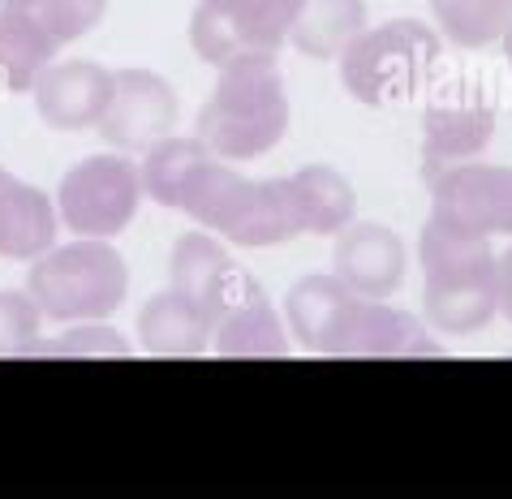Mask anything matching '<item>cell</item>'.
<instances>
[{"mask_svg":"<svg viewBox=\"0 0 512 499\" xmlns=\"http://www.w3.org/2000/svg\"><path fill=\"white\" fill-rule=\"evenodd\" d=\"M444 39L418 18H392L383 26H366L345 44L340 61V82L358 104H396L426 87L435 74Z\"/></svg>","mask_w":512,"mask_h":499,"instance_id":"cell-6","label":"cell"},{"mask_svg":"<svg viewBox=\"0 0 512 499\" xmlns=\"http://www.w3.org/2000/svg\"><path fill=\"white\" fill-rule=\"evenodd\" d=\"M431 181V220L469 237H512V168L508 164H452Z\"/></svg>","mask_w":512,"mask_h":499,"instance_id":"cell-9","label":"cell"},{"mask_svg":"<svg viewBox=\"0 0 512 499\" xmlns=\"http://www.w3.org/2000/svg\"><path fill=\"white\" fill-rule=\"evenodd\" d=\"M142 194L186 216L233 246H284L315 233L336 237L358 216V194L332 164H306L289 177H241L203 138L168 134L142 160Z\"/></svg>","mask_w":512,"mask_h":499,"instance_id":"cell-1","label":"cell"},{"mask_svg":"<svg viewBox=\"0 0 512 499\" xmlns=\"http://www.w3.org/2000/svg\"><path fill=\"white\" fill-rule=\"evenodd\" d=\"M35 108L52 130H95L112 99V69L95 61H52L35 78Z\"/></svg>","mask_w":512,"mask_h":499,"instance_id":"cell-14","label":"cell"},{"mask_svg":"<svg viewBox=\"0 0 512 499\" xmlns=\"http://www.w3.org/2000/svg\"><path fill=\"white\" fill-rule=\"evenodd\" d=\"M409 250L396 228L371 224V220H349L336 233L332 250V276H340L353 293L362 297H392L405 284Z\"/></svg>","mask_w":512,"mask_h":499,"instance_id":"cell-13","label":"cell"},{"mask_svg":"<svg viewBox=\"0 0 512 499\" xmlns=\"http://www.w3.org/2000/svg\"><path fill=\"white\" fill-rule=\"evenodd\" d=\"M358 31H366V0H302L289 39L310 61H336Z\"/></svg>","mask_w":512,"mask_h":499,"instance_id":"cell-18","label":"cell"},{"mask_svg":"<svg viewBox=\"0 0 512 499\" xmlns=\"http://www.w3.org/2000/svg\"><path fill=\"white\" fill-rule=\"evenodd\" d=\"M211 319H216L211 349L220 358H284L289 353V336H284V323L276 315L272 297L241 267H233L224 289L216 293Z\"/></svg>","mask_w":512,"mask_h":499,"instance_id":"cell-12","label":"cell"},{"mask_svg":"<svg viewBox=\"0 0 512 499\" xmlns=\"http://www.w3.org/2000/svg\"><path fill=\"white\" fill-rule=\"evenodd\" d=\"M284 315L297 345L319 358H444V345L422 319L388 306V297H362L340 276H302L284 297Z\"/></svg>","mask_w":512,"mask_h":499,"instance_id":"cell-2","label":"cell"},{"mask_svg":"<svg viewBox=\"0 0 512 499\" xmlns=\"http://www.w3.org/2000/svg\"><path fill=\"white\" fill-rule=\"evenodd\" d=\"M117 151H151L177 130V91L155 69H112V99L95 125Z\"/></svg>","mask_w":512,"mask_h":499,"instance_id":"cell-11","label":"cell"},{"mask_svg":"<svg viewBox=\"0 0 512 499\" xmlns=\"http://www.w3.org/2000/svg\"><path fill=\"white\" fill-rule=\"evenodd\" d=\"M39 22L61 39V44H74V39L91 35L99 18L108 13V0H31Z\"/></svg>","mask_w":512,"mask_h":499,"instance_id":"cell-23","label":"cell"},{"mask_svg":"<svg viewBox=\"0 0 512 499\" xmlns=\"http://www.w3.org/2000/svg\"><path fill=\"white\" fill-rule=\"evenodd\" d=\"M302 0H198L190 13V44L198 61L229 65L237 56H276L289 44Z\"/></svg>","mask_w":512,"mask_h":499,"instance_id":"cell-8","label":"cell"},{"mask_svg":"<svg viewBox=\"0 0 512 499\" xmlns=\"http://www.w3.org/2000/svg\"><path fill=\"white\" fill-rule=\"evenodd\" d=\"M233 259L229 250L216 241V233H186L173 246V259H168V289L194 297V302H203L211 310L216 302V293L224 289V280L233 272Z\"/></svg>","mask_w":512,"mask_h":499,"instance_id":"cell-19","label":"cell"},{"mask_svg":"<svg viewBox=\"0 0 512 499\" xmlns=\"http://www.w3.org/2000/svg\"><path fill=\"white\" fill-rule=\"evenodd\" d=\"M61 48L65 44L39 22L31 0H5L0 9V87L26 95Z\"/></svg>","mask_w":512,"mask_h":499,"instance_id":"cell-17","label":"cell"},{"mask_svg":"<svg viewBox=\"0 0 512 499\" xmlns=\"http://www.w3.org/2000/svg\"><path fill=\"white\" fill-rule=\"evenodd\" d=\"M422 306L444 336H469L500 310V254L491 237H469L426 220L422 241Z\"/></svg>","mask_w":512,"mask_h":499,"instance_id":"cell-4","label":"cell"},{"mask_svg":"<svg viewBox=\"0 0 512 499\" xmlns=\"http://www.w3.org/2000/svg\"><path fill=\"white\" fill-rule=\"evenodd\" d=\"M56 228H61V216L52 198L0 168V259H39L44 250H52Z\"/></svg>","mask_w":512,"mask_h":499,"instance_id":"cell-16","label":"cell"},{"mask_svg":"<svg viewBox=\"0 0 512 499\" xmlns=\"http://www.w3.org/2000/svg\"><path fill=\"white\" fill-rule=\"evenodd\" d=\"M504 61H508V69H512V26L504 31Z\"/></svg>","mask_w":512,"mask_h":499,"instance_id":"cell-25","label":"cell"},{"mask_svg":"<svg viewBox=\"0 0 512 499\" xmlns=\"http://www.w3.org/2000/svg\"><path fill=\"white\" fill-rule=\"evenodd\" d=\"M39 323L44 315L31 302V293L0 289V358H35Z\"/></svg>","mask_w":512,"mask_h":499,"instance_id":"cell-21","label":"cell"},{"mask_svg":"<svg viewBox=\"0 0 512 499\" xmlns=\"http://www.w3.org/2000/svg\"><path fill=\"white\" fill-rule=\"evenodd\" d=\"M142 173L125 155H87L56 185V216L78 237H117L134 224Z\"/></svg>","mask_w":512,"mask_h":499,"instance_id":"cell-7","label":"cell"},{"mask_svg":"<svg viewBox=\"0 0 512 499\" xmlns=\"http://www.w3.org/2000/svg\"><path fill=\"white\" fill-rule=\"evenodd\" d=\"M500 310H504V319L512 323V246L500 254Z\"/></svg>","mask_w":512,"mask_h":499,"instance_id":"cell-24","label":"cell"},{"mask_svg":"<svg viewBox=\"0 0 512 499\" xmlns=\"http://www.w3.org/2000/svg\"><path fill=\"white\" fill-rule=\"evenodd\" d=\"M26 293L52 323H95L121 310L130 293V267L104 237H78L31 259Z\"/></svg>","mask_w":512,"mask_h":499,"instance_id":"cell-5","label":"cell"},{"mask_svg":"<svg viewBox=\"0 0 512 499\" xmlns=\"http://www.w3.org/2000/svg\"><path fill=\"white\" fill-rule=\"evenodd\" d=\"M35 358H130V345H125V336L117 327H104L95 319L56 340H39Z\"/></svg>","mask_w":512,"mask_h":499,"instance_id":"cell-22","label":"cell"},{"mask_svg":"<svg viewBox=\"0 0 512 499\" xmlns=\"http://www.w3.org/2000/svg\"><path fill=\"white\" fill-rule=\"evenodd\" d=\"M431 13L457 48H487L512 26V0H431Z\"/></svg>","mask_w":512,"mask_h":499,"instance_id":"cell-20","label":"cell"},{"mask_svg":"<svg viewBox=\"0 0 512 499\" xmlns=\"http://www.w3.org/2000/svg\"><path fill=\"white\" fill-rule=\"evenodd\" d=\"M0 9H5V0H0Z\"/></svg>","mask_w":512,"mask_h":499,"instance_id":"cell-26","label":"cell"},{"mask_svg":"<svg viewBox=\"0 0 512 499\" xmlns=\"http://www.w3.org/2000/svg\"><path fill=\"white\" fill-rule=\"evenodd\" d=\"M495 134V104L478 82H448L426 104L422 117V173L435 177L439 168L465 164L487 151Z\"/></svg>","mask_w":512,"mask_h":499,"instance_id":"cell-10","label":"cell"},{"mask_svg":"<svg viewBox=\"0 0 512 499\" xmlns=\"http://www.w3.org/2000/svg\"><path fill=\"white\" fill-rule=\"evenodd\" d=\"M194 138L229 164L259 160L289 130V95L276 56H237L220 65L216 91L198 108Z\"/></svg>","mask_w":512,"mask_h":499,"instance_id":"cell-3","label":"cell"},{"mask_svg":"<svg viewBox=\"0 0 512 499\" xmlns=\"http://www.w3.org/2000/svg\"><path fill=\"white\" fill-rule=\"evenodd\" d=\"M216 340V319L203 302L164 289L138 310V345L155 358H198Z\"/></svg>","mask_w":512,"mask_h":499,"instance_id":"cell-15","label":"cell"}]
</instances>
